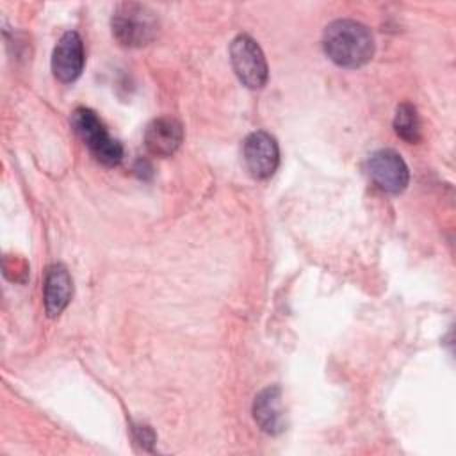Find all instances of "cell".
Wrapping results in <instances>:
<instances>
[{
    "label": "cell",
    "instance_id": "obj_1",
    "mask_svg": "<svg viewBox=\"0 0 456 456\" xmlns=\"http://www.w3.org/2000/svg\"><path fill=\"white\" fill-rule=\"evenodd\" d=\"M324 53L342 68H360L374 55L370 30L354 20H335L322 32Z\"/></svg>",
    "mask_w": 456,
    "mask_h": 456
},
{
    "label": "cell",
    "instance_id": "obj_2",
    "mask_svg": "<svg viewBox=\"0 0 456 456\" xmlns=\"http://www.w3.org/2000/svg\"><path fill=\"white\" fill-rule=\"evenodd\" d=\"M112 36L123 46H144L157 36L159 20L155 12L139 2H121L110 18Z\"/></svg>",
    "mask_w": 456,
    "mask_h": 456
},
{
    "label": "cell",
    "instance_id": "obj_3",
    "mask_svg": "<svg viewBox=\"0 0 456 456\" xmlns=\"http://www.w3.org/2000/svg\"><path fill=\"white\" fill-rule=\"evenodd\" d=\"M71 126L100 164L114 167L123 160L121 142L109 135L105 125L94 110L87 107H77L71 112Z\"/></svg>",
    "mask_w": 456,
    "mask_h": 456
},
{
    "label": "cell",
    "instance_id": "obj_4",
    "mask_svg": "<svg viewBox=\"0 0 456 456\" xmlns=\"http://www.w3.org/2000/svg\"><path fill=\"white\" fill-rule=\"evenodd\" d=\"M230 61L239 80L249 89H260L265 86L269 69L258 43L248 36L239 34L230 45Z\"/></svg>",
    "mask_w": 456,
    "mask_h": 456
},
{
    "label": "cell",
    "instance_id": "obj_5",
    "mask_svg": "<svg viewBox=\"0 0 456 456\" xmlns=\"http://www.w3.org/2000/svg\"><path fill=\"white\" fill-rule=\"evenodd\" d=\"M242 160L253 178L265 180L273 176L280 164V150L276 139L264 130L251 132L242 142Z\"/></svg>",
    "mask_w": 456,
    "mask_h": 456
},
{
    "label": "cell",
    "instance_id": "obj_6",
    "mask_svg": "<svg viewBox=\"0 0 456 456\" xmlns=\"http://www.w3.org/2000/svg\"><path fill=\"white\" fill-rule=\"evenodd\" d=\"M367 173L370 180L387 192L399 194L410 182V171L403 157L394 150H378L367 159Z\"/></svg>",
    "mask_w": 456,
    "mask_h": 456
},
{
    "label": "cell",
    "instance_id": "obj_7",
    "mask_svg": "<svg viewBox=\"0 0 456 456\" xmlns=\"http://www.w3.org/2000/svg\"><path fill=\"white\" fill-rule=\"evenodd\" d=\"M84 43L78 32L68 30L57 41L52 53V71L61 82H73L84 69Z\"/></svg>",
    "mask_w": 456,
    "mask_h": 456
},
{
    "label": "cell",
    "instance_id": "obj_8",
    "mask_svg": "<svg viewBox=\"0 0 456 456\" xmlns=\"http://www.w3.org/2000/svg\"><path fill=\"white\" fill-rule=\"evenodd\" d=\"M183 141L182 123L171 116H160L148 123L144 130V146L155 157L173 155Z\"/></svg>",
    "mask_w": 456,
    "mask_h": 456
},
{
    "label": "cell",
    "instance_id": "obj_9",
    "mask_svg": "<svg viewBox=\"0 0 456 456\" xmlns=\"http://www.w3.org/2000/svg\"><path fill=\"white\" fill-rule=\"evenodd\" d=\"M253 419L267 435H280L285 426V410L281 403V388L278 385L265 387L253 401Z\"/></svg>",
    "mask_w": 456,
    "mask_h": 456
},
{
    "label": "cell",
    "instance_id": "obj_10",
    "mask_svg": "<svg viewBox=\"0 0 456 456\" xmlns=\"http://www.w3.org/2000/svg\"><path fill=\"white\" fill-rule=\"evenodd\" d=\"M73 281L62 264H52L45 274V308L50 317H57L69 303Z\"/></svg>",
    "mask_w": 456,
    "mask_h": 456
},
{
    "label": "cell",
    "instance_id": "obj_11",
    "mask_svg": "<svg viewBox=\"0 0 456 456\" xmlns=\"http://www.w3.org/2000/svg\"><path fill=\"white\" fill-rule=\"evenodd\" d=\"M394 130L406 142L420 141V119H419L415 105H411L408 102L397 105L395 116H394Z\"/></svg>",
    "mask_w": 456,
    "mask_h": 456
},
{
    "label": "cell",
    "instance_id": "obj_12",
    "mask_svg": "<svg viewBox=\"0 0 456 456\" xmlns=\"http://www.w3.org/2000/svg\"><path fill=\"white\" fill-rule=\"evenodd\" d=\"M135 433V440L144 447V449H151L153 442H155V433L151 431V428L148 426H135L134 428Z\"/></svg>",
    "mask_w": 456,
    "mask_h": 456
}]
</instances>
